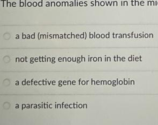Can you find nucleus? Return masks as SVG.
Returning a JSON list of instances; mask_svg holds the SVG:
<instances>
[{"mask_svg": "<svg viewBox=\"0 0 158 125\" xmlns=\"http://www.w3.org/2000/svg\"><path fill=\"white\" fill-rule=\"evenodd\" d=\"M59 87H62V86H63V85H62V84H61V83H59Z\"/></svg>", "mask_w": 158, "mask_h": 125, "instance_id": "obj_40", "label": "nucleus"}, {"mask_svg": "<svg viewBox=\"0 0 158 125\" xmlns=\"http://www.w3.org/2000/svg\"><path fill=\"white\" fill-rule=\"evenodd\" d=\"M27 108H31V107H30V105L29 104L27 105Z\"/></svg>", "mask_w": 158, "mask_h": 125, "instance_id": "obj_26", "label": "nucleus"}, {"mask_svg": "<svg viewBox=\"0 0 158 125\" xmlns=\"http://www.w3.org/2000/svg\"><path fill=\"white\" fill-rule=\"evenodd\" d=\"M63 62H67V58H63Z\"/></svg>", "mask_w": 158, "mask_h": 125, "instance_id": "obj_8", "label": "nucleus"}, {"mask_svg": "<svg viewBox=\"0 0 158 125\" xmlns=\"http://www.w3.org/2000/svg\"><path fill=\"white\" fill-rule=\"evenodd\" d=\"M81 61L80 60H77V63H79L81 62Z\"/></svg>", "mask_w": 158, "mask_h": 125, "instance_id": "obj_45", "label": "nucleus"}, {"mask_svg": "<svg viewBox=\"0 0 158 125\" xmlns=\"http://www.w3.org/2000/svg\"><path fill=\"white\" fill-rule=\"evenodd\" d=\"M38 84L40 85V86H41L43 84V82L42 81H40L38 82Z\"/></svg>", "mask_w": 158, "mask_h": 125, "instance_id": "obj_14", "label": "nucleus"}, {"mask_svg": "<svg viewBox=\"0 0 158 125\" xmlns=\"http://www.w3.org/2000/svg\"><path fill=\"white\" fill-rule=\"evenodd\" d=\"M33 79H32L31 81V85H33Z\"/></svg>", "mask_w": 158, "mask_h": 125, "instance_id": "obj_37", "label": "nucleus"}, {"mask_svg": "<svg viewBox=\"0 0 158 125\" xmlns=\"http://www.w3.org/2000/svg\"><path fill=\"white\" fill-rule=\"evenodd\" d=\"M34 61H35V60H31L30 61V63H31V64H32V63H34Z\"/></svg>", "mask_w": 158, "mask_h": 125, "instance_id": "obj_36", "label": "nucleus"}, {"mask_svg": "<svg viewBox=\"0 0 158 125\" xmlns=\"http://www.w3.org/2000/svg\"><path fill=\"white\" fill-rule=\"evenodd\" d=\"M72 61L73 62H75L76 61H77V58H72Z\"/></svg>", "mask_w": 158, "mask_h": 125, "instance_id": "obj_12", "label": "nucleus"}, {"mask_svg": "<svg viewBox=\"0 0 158 125\" xmlns=\"http://www.w3.org/2000/svg\"><path fill=\"white\" fill-rule=\"evenodd\" d=\"M25 107H26V105L25 104H22V110H23V109H24Z\"/></svg>", "mask_w": 158, "mask_h": 125, "instance_id": "obj_11", "label": "nucleus"}, {"mask_svg": "<svg viewBox=\"0 0 158 125\" xmlns=\"http://www.w3.org/2000/svg\"><path fill=\"white\" fill-rule=\"evenodd\" d=\"M81 59V58H80V57H78L77 58V60H80Z\"/></svg>", "mask_w": 158, "mask_h": 125, "instance_id": "obj_42", "label": "nucleus"}, {"mask_svg": "<svg viewBox=\"0 0 158 125\" xmlns=\"http://www.w3.org/2000/svg\"><path fill=\"white\" fill-rule=\"evenodd\" d=\"M69 107V105L68 104H65L64 105V108H67Z\"/></svg>", "mask_w": 158, "mask_h": 125, "instance_id": "obj_18", "label": "nucleus"}, {"mask_svg": "<svg viewBox=\"0 0 158 125\" xmlns=\"http://www.w3.org/2000/svg\"><path fill=\"white\" fill-rule=\"evenodd\" d=\"M67 82L66 81H64L63 82V84L64 85H66V84H67Z\"/></svg>", "mask_w": 158, "mask_h": 125, "instance_id": "obj_24", "label": "nucleus"}, {"mask_svg": "<svg viewBox=\"0 0 158 125\" xmlns=\"http://www.w3.org/2000/svg\"><path fill=\"white\" fill-rule=\"evenodd\" d=\"M69 108H73V104L72 105V104L69 105Z\"/></svg>", "mask_w": 158, "mask_h": 125, "instance_id": "obj_13", "label": "nucleus"}, {"mask_svg": "<svg viewBox=\"0 0 158 125\" xmlns=\"http://www.w3.org/2000/svg\"><path fill=\"white\" fill-rule=\"evenodd\" d=\"M111 84V81H108V84Z\"/></svg>", "mask_w": 158, "mask_h": 125, "instance_id": "obj_44", "label": "nucleus"}, {"mask_svg": "<svg viewBox=\"0 0 158 125\" xmlns=\"http://www.w3.org/2000/svg\"><path fill=\"white\" fill-rule=\"evenodd\" d=\"M43 105H43V103H42V104H41V107H42V109L43 108Z\"/></svg>", "mask_w": 158, "mask_h": 125, "instance_id": "obj_50", "label": "nucleus"}, {"mask_svg": "<svg viewBox=\"0 0 158 125\" xmlns=\"http://www.w3.org/2000/svg\"><path fill=\"white\" fill-rule=\"evenodd\" d=\"M23 39H24V38H25V36H24V35H23Z\"/></svg>", "mask_w": 158, "mask_h": 125, "instance_id": "obj_56", "label": "nucleus"}, {"mask_svg": "<svg viewBox=\"0 0 158 125\" xmlns=\"http://www.w3.org/2000/svg\"><path fill=\"white\" fill-rule=\"evenodd\" d=\"M51 62H52V63H56V61L54 60H52Z\"/></svg>", "mask_w": 158, "mask_h": 125, "instance_id": "obj_41", "label": "nucleus"}, {"mask_svg": "<svg viewBox=\"0 0 158 125\" xmlns=\"http://www.w3.org/2000/svg\"><path fill=\"white\" fill-rule=\"evenodd\" d=\"M79 107L80 108H82V107H83V105L79 104Z\"/></svg>", "mask_w": 158, "mask_h": 125, "instance_id": "obj_21", "label": "nucleus"}, {"mask_svg": "<svg viewBox=\"0 0 158 125\" xmlns=\"http://www.w3.org/2000/svg\"><path fill=\"white\" fill-rule=\"evenodd\" d=\"M42 82H43V85H44V86H45V85H46V84H47L46 83H48V82L46 81H46L45 82L44 81V80H43Z\"/></svg>", "mask_w": 158, "mask_h": 125, "instance_id": "obj_5", "label": "nucleus"}, {"mask_svg": "<svg viewBox=\"0 0 158 125\" xmlns=\"http://www.w3.org/2000/svg\"><path fill=\"white\" fill-rule=\"evenodd\" d=\"M33 105H33V104L31 105V108H32V106H33Z\"/></svg>", "mask_w": 158, "mask_h": 125, "instance_id": "obj_55", "label": "nucleus"}, {"mask_svg": "<svg viewBox=\"0 0 158 125\" xmlns=\"http://www.w3.org/2000/svg\"><path fill=\"white\" fill-rule=\"evenodd\" d=\"M90 61V58L89 56V58H88V62H89Z\"/></svg>", "mask_w": 158, "mask_h": 125, "instance_id": "obj_54", "label": "nucleus"}, {"mask_svg": "<svg viewBox=\"0 0 158 125\" xmlns=\"http://www.w3.org/2000/svg\"><path fill=\"white\" fill-rule=\"evenodd\" d=\"M55 60V58H52V60Z\"/></svg>", "mask_w": 158, "mask_h": 125, "instance_id": "obj_53", "label": "nucleus"}, {"mask_svg": "<svg viewBox=\"0 0 158 125\" xmlns=\"http://www.w3.org/2000/svg\"><path fill=\"white\" fill-rule=\"evenodd\" d=\"M24 60H25V58H21V62H24Z\"/></svg>", "mask_w": 158, "mask_h": 125, "instance_id": "obj_23", "label": "nucleus"}, {"mask_svg": "<svg viewBox=\"0 0 158 125\" xmlns=\"http://www.w3.org/2000/svg\"><path fill=\"white\" fill-rule=\"evenodd\" d=\"M88 82H89V81H87L86 82V84H85L88 85Z\"/></svg>", "mask_w": 158, "mask_h": 125, "instance_id": "obj_52", "label": "nucleus"}, {"mask_svg": "<svg viewBox=\"0 0 158 125\" xmlns=\"http://www.w3.org/2000/svg\"><path fill=\"white\" fill-rule=\"evenodd\" d=\"M16 108H19V104H16Z\"/></svg>", "mask_w": 158, "mask_h": 125, "instance_id": "obj_33", "label": "nucleus"}, {"mask_svg": "<svg viewBox=\"0 0 158 125\" xmlns=\"http://www.w3.org/2000/svg\"><path fill=\"white\" fill-rule=\"evenodd\" d=\"M20 61H21V58H16V62H20Z\"/></svg>", "mask_w": 158, "mask_h": 125, "instance_id": "obj_6", "label": "nucleus"}, {"mask_svg": "<svg viewBox=\"0 0 158 125\" xmlns=\"http://www.w3.org/2000/svg\"><path fill=\"white\" fill-rule=\"evenodd\" d=\"M15 84L16 85V86H19V82L17 81L16 82V83H15Z\"/></svg>", "mask_w": 158, "mask_h": 125, "instance_id": "obj_30", "label": "nucleus"}, {"mask_svg": "<svg viewBox=\"0 0 158 125\" xmlns=\"http://www.w3.org/2000/svg\"><path fill=\"white\" fill-rule=\"evenodd\" d=\"M35 58H30V60H33Z\"/></svg>", "mask_w": 158, "mask_h": 125, "instance_id": "obj_47", "label": "nucleus"}, {"mask_svg": "<svg viewBox=\"0 0 158 125\" xmlns=\"http://www.w3.org/2000/svg\"><path fill=\"white\" fill-rule=\"evenodd\" d=\"M38 84V82L37 81H35L34 82V84H35V86H37Z\"/></svg>", "mask_w": 158, "mask_h": 125, "instance_id": "obj_20", "label": "nucleus"}, {"mask_svg": "<svg viewBox=\"0 0 158 125\" xmlns=\"http://www.w3.org/2000/svg\"><path fill=\"white\" fill-rule=\"evenodd\" d=\"M30 83H31V82H30V81H28L27 82V84L28 85V86L30 85V84H31Z\"/></svg>", "mask_w": 158, "mask_h": 125, "instance_id": "obj_19", "label": "nucleus"}, {"mask_svg": "<svg viewBox=\"0 0 158 125\" xmlns=\"http://www.w3.org/2000/svg\"><path fill=\"white\" fill-rule=\"evenodd\" d=\"M81 83L82 85H85V84H86V82H85V81H82Z\"/></svg>", "mask_w": 158, "mask_h": 125, "instance_id": "obj_17", "label": "nucleus"}, {"mask_svg": "<svg viewBox=\"0 0 158 125\" xmlns=\"http://www.w3.org/2000/svg\"><path fill=\"white\" fill-rule=\"evenodd\" d=\"M72 84V82L71 81H67V85H71Z\"/></svg>", "mask_w": 158, "mask_h": 125, "instance_id": "obj_15", "label": "nucleus"}, {"mask_svg": "<svg viewBox=\"0 0 158 125\" xmlns=\"http://www.w3.org/2000/svg\"><path fill=\"white\" fill-rule=\"evenodd\" d=\"M46 61L47 62H51V61H52V58H48Z\"/></svg>", "mask_w": 158, "mask_h": 125, "instance_id": "obj_4", "label": "nucleus"}, {"mask_svg": "<svg viewBox=\"0 0 158 125\" xmlns=\"http://www.w3.org/2000/svg\"><path fill=\"white\" fill-rule=\"evenodd\" d=\"M25 62H27V56H25Z\"/></svg>", "mask_w": 158, "mask_h": 125, "instance_id": "obj_34", "label": "nucleus"}, {"mask_svg": "<svg viewBox=\"0 0 158 125\" xmlns=\"http://www.w3.org/2000/svg\"><path fill=\"white\" fill-rule=\"evenodd\" d=\"M61 60H62V58H58L59 61H60V62H61Z\"/></svg>", "mask_w": 158, "mask_h": 125, "instance_id": "obj_31", "label": "nucleus"}, {"mask_svg": "<svg viewBox=\"0 0 158 125\" xmlns=\"http://www.w3.org/2000/svg\"><path fill=\"white\" fill-rule=\"evenodd\" d=\"M63 82V81H59V83H61Z\"/></svg>", "mask_w": 158, "mask_h": 125, "instance_id": "obj_51", "label": "nucleus"}, {"mask_svg": "<svg viewBox=\"0 0 158 125\" xmlns=\"http://www.w3.org/2000/svg\"><path fill=\"white\" fill-rule=\"evenodd\" d=\"M47 82H48V85H50V84H51V83H50V82H49L48 81H47Z\"/></svg>", "mask_w": 158, "mask_h": 125, "instance_id": "obj_48", "label": "nucleus"}, {"mask_svg": "<svg viewBox=\"0 0 158 125\" xmlns=\"http://www.w3.org/2000/svg\"><path fill=\"white\" fill-rule=\"evenodd\" d=\"M34 60H35V62H38V61H40V59H39L38 58H35V59H34Z\"/></svg>", "mask_w": 158, "mask_h": 125, "instance_id": "obj_9", "label": "nucleus"}, {"mask_svg": "<svg viewBox=\"0 0 158 125\" xmlns=\"http://www.w3.org/2000/svg\"><path fill=\"white\" fill-rule=\"evenodd\" d=\"M81 62H85V58H83V56H82V55H81Z\"/></svg>", "mask_w": 158, "mask_h": 125, "instance_id": "obj_1", "label": "nucleus"}, {"mask_svg": "<svg viewBox=\"0 0 158 125\" xmlns=\"http://www.w3.org/2000/svg\"><path fill=\"white\" fill-rule=\"evenodd\" d=\"M99 83H100V81H98L96 82V83L97 84H99Z\"/></svg>", "mask_w": 158, "mask_h": 125, "instance_id": "obj_46", "label": "nucleus"}, {"mask_svg": "<svg viewBox=\"0 0 158 125\" xmlns=\"http://www.w3.org/2000/svg\"><path fill=\"white\" fill-rule=\"evenodd\" d=\"M39 59H40V62H43V57L42 56V57H40V56L39 57Z\"/></svg>", "mask_w": 158, "mask_h": 125, "instance_id": "obj_7", "label": "nucleus"}, {"mask_svg": "<svg viewBox=\"0 0 158 125\" xmlns=\"http://www.w3.org/2000/svg\"><path fill=\"white\" fill-rule=\"evenodd\" d=\"M38 108H42V107H41V104L38 105Z\"/></svg>", "mask_w": 158, "mask_h": 125, "instance_id": "obj_27", "label": "nucleus"}, {"mask_svg": "<svg viewBox=\"0 0 158 125\" xmlns=\"http://www.w3.org/2000/svg\"><path fill=\"white\" fill-rule=\"evenodd\" d=\"M93 60H94V61H96L98 60V58H93Z\"/></svg>", "mask_w": 158, "mask_h": 125, "instance_id": "obj_32", "label": "nucleus"}, {"mask_svg": "<svg viewBox=\"0 0 158 125\" xmlns=\"http://www.w3.org/2000/svg\"><path fill=\"white\" fill-rule=\"evenodd\" d=\"M64 103L63 102L62 103V104H61V105H62V108H64Z\"/></svg>", "mask_w": 158, "mask_h": 125, "instance_id": "obj_39", "label": "nucleus"}, {"mask_svg": "<svg viewBox=\"0 0 158 125\" xmlns=\"http://www.w3.org/2000/svg\"><path fill=\"white\" fill-rule=\"evenodd\" d=\"M72 60V58H67V61L69 62H70Z\"/></svg>", "mask_w": 158, "mask_h": 125, "instance_id": "obj_16", "label": "nucleus"}, {"mask_svg": "<svg viewBox=\"0 0 158 125\" xmlns=\"http://www.w3.org/2000/svg\"><path fill=\"white\" fill-rule=\"evenodd\" d=\"M56 81H52V85H53V86H54V85L56 84Z\"/></svg>", "mask_w": 158, "mask_h": 125, "instance_id": "obj_22", "label": "nucleus"}, {"mask_svg": "<svg viewBox=\"0 0 158 125\" xmlns=\"http://www.w3.org/2000/svg\"><path fill=\"white\" fill-rule=\"evenodd\" d=\"M91 84H92V85H93V79H92V83H91Z\"/></svg>", "mask_w": 158, "mask_h": 125, "instance_id": "obj_49", "label": "nucleus"}, {"mask_svg": "<svg viewBox=\"0 0 158 125\" xmlns=\"http://www.w3.org/2000/svg\"><path fill=\"white\" fill-rule=\"evenodd\" d=\"M49 108H52V104L49 105Z\"/></svg>", "mask_w": 158, "mask_h": 125, "instance_id": "obj_35", "label": "nucleus"}, {"mask_svg": "<svg viewBox=\"0 0 158 125\" xmlns=\"http://www.w3.org/2000/svg\"><path fill=\"white\" fill-rule=\"evenodd\" d=\"M83 108H87V105L86 104H85L83 105Z\"/></svg>", "mask_w": 158, "mask_h": 125, "instance_id": "obj_10", "label": "nucleus"}, {"mask_svg": "<svg viewBox=\"0 0 158 125\" xmlns=\"http://www.w3.org/2000/svg\"><path fill=\"white\" fill-rule=\"evenodd\" d=\"M98 61H102V58H101V57H100V58H98Z\"/></svg>", "mask_w": 158, "mask_h": 125, "instance_id": "obj_28", "label": "nucleus"}, {"mask_svg": "<svg viewBox=\"0 0 158 125\" xmlns=\"http://www.w3.org/2000/svg\"><path fill=\"white\" fill-rule=\"evenodd\" d=\"M81 79H79V85H80V82H81Z\"/></svg>", "mask_w": 158, "mask_h": 125, "instance_id": "obj_38", "label": "nucleus"}, {"mask_svg": "<svg viewBox=\"0 0 158 125\" xmlns=\"http://www.w3.org/2000/svg\"><path fill=\"white\" fill-rule=\"evenodd\" d=\"M92 58H92V57H91V58H90V62H92Z\"/></svg>", "mask_w": 158, "mask_h": 125, "instance_id": "obj_43", "label": "nucleus"}, {"mask_svg": "<svg viewBox=\"0 0 158 125\" xmlns=\"http://www.w3.org/2000/svg\"><path fill=\"white\" fill-rule=\"evenodd\" d=\"M113 86H116V84H113Z\"/></svg>", "mask_w": 158, "mask_h": 125, "instance_id": "obj_57", "label": "nucleus"}, {"mask_svg": "<svg viewBox=\"0 0 158 125\" xmlns=\"http://www.w3.org/2000/svg\"><path fill=\"white\" fill-rule=\"evenodd\" d=\"M75 83H76V81H72V84L75 85Z\"/></svg>", "mask_w": 158, "mask_h": 125, "instance_id": "obj_29", "label": "nucleus"}, {"mask_svg": "<svg viewBox=\"0 0 158 125\" xmlns=\"http://www.w3.org/2000/svg\"><path fill=\"white\" fill-rule=\"evenodd\" d=\"M73 108H77V104H75V103H73Z\"/></svg>", "mask_w": 158, "mask_h": 125, "instance_id": "obj_3", "label": "nucleus"}, {"mask_svg": "<svg viewBox=\"0 0 158 125\" xmlns=\"http://www.w3.org/2000/svg\"><path fill=\"white\" fill-rule=\"evenodd\" d=\"M26 84H27V82H26V79H25L24 81H23L22 82V85H23V86H25Z\"/></svg>", "mask_w": 158, "mask_h": 125, "instance_id": "obj_2", "label": "nucleus"}, {"mask_svg": "<svg viewBox=\"0 0 158 125\" xmlns=\"http://www.w3.org/2000/svg\"><path fill=\"white\" fill-rule=\"evenodd\" d=\"M33 108H38V105H37V104L34 105V107H33Z\"/></svg>", "mask_w": 158, "mask_h": 125, "instance_id": "obj_25", "label": "nucleus"}]
</instances>
